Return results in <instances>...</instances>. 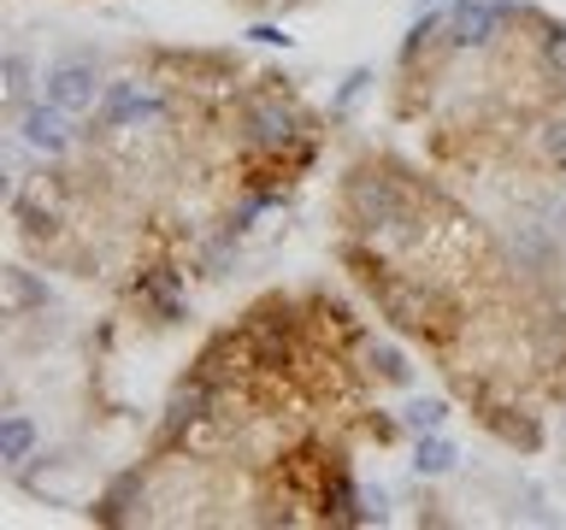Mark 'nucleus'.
Instances as JSON below:
<instances>
[{"instance_id":"nucleus-17","label":"nucleus","mask_w":566,"mask_h":530,"mask_svg":"<svg viewBox=\"0 0 566 530\" xmlns=\"http://www.w3.org/2000/svg\"><path fill=\"white\" fill-rule=\"evenodd\" d=\"M560 431H566V418H560Z\"/></svg>"},{"instance_id":"nucleus-10","label":"nucleus","mask_w":566,"mask_h":530,"mask_svg":"<svg viewBox=\"0 0 566 530\" xmlns=\"http://www.w3.org/2000/svg\"><path fill=\"white\" fill-rule=\"evenodd\" d=\"M442 418H449V401H437V395L407 401V413H401V424H407L413 436H424V431H442Z\"/></svg>"},{"instance_id":"nucleus-11","label":"nucleus","mask_w":566,"mask_h":530,"mask_svg":"<svg viewBox=\"0 0 566 530\" xmlns=\"http://www.w3.org/2000/svg\"><path fill=\"white\" fill-rule=\"evenodd\" d=\"M366 365L378 371L384 383H407V365H401V353H396V348H384V342H371V348H366Z\"/></svg>"},{"instance_id":"nucleus-2","label":"nucleus","mask_w":566,"mask_h":530,"mask_svg":"<svg viewBox=\"0 0 566 530\" xmlns=\"http://www.w3.org/2000/svg\"><path fill=\"white\" fill-rule=\"evenodd\" d=\"M242 130H248V141H254L260 153H290V148H301V130H307V118H301V106L290 100V95H277V88H265V95L242 113Z\"/></svg>"},{"instance_id":"nucleus-6","label":"nucleus","mask_w":566,"mask_h":530,"mask_svg":"<svg viewBox=\"0 0 566 530\" xmlns=\"http://www.w3.org/2000/svg\"><path fill=\"white\" fill-rule=\"evenodd\" d=\"M136 300H142V307H148V312L159 318V325H171V318H184V277L159 265V272L136 277Z\"/></svg>"},{"instance_id":"nucleus-3","label":"nucleus","mask_w":566,"mask_h":530,"mask_svg":"<svg viewBox=\"0 0 566 530\" xmlns=\"http://www.w3.org/2000/svg\"><path fill=\"white\" fill-rule=\"evenodd\" d=\"M101 65L88 60V53H71V60L48 65L42 71V100L65 106V113H88V106H101Z\"/></svg>"},{"instance_id":"nucleus-9","label":"nucleus","mask_w":566,"mask_h":530,"mask_svg":"<svg viewBox=\"0 0 566 530\" xmlns=\"http://www.w3.org/2000/svg\"><path fill=\"white\" fill-rule=\"evenodd\" d=\"M460 466V448L449 436H437V431H424L419 442H413V471L419 477H449Z\"/></svg>"},{"instance_id":"nucleus-1","label":"nucleus","mask_w":566,"mask_h":530,"mask_svg":"<svg viewBox=\"0 0 566 530\" xmlns=\"http://www.w3.org/2000/svg\"><path fill=\"white\" fill-rule=\"evenodd\" d=\"M343 206H348L354 230H366V236H384V230H407V224H413V201H407V189L396 183V177L371 171V166H360L348 177Z\"/></svg>"},{"instance_id":"nucleus-5","label":"nucleus","mask_w":566,"mask_h":530,"mask_svg":"<svg viewBox=\"0 0 566 530\" xmlns=\"http://www.w3.org/2000/svg\"><path fill=\"white\" fill-rule=\"evenodd\" d=\"M18 136H24V148H35V153H71L77 148V113H65V106H53V100H30L24 113H18Z\"/></svg>"},{"instance_id":"nucleus-15","label":"nucleus","mask_w":566,"mask_h":530,"mask_svg":"<svg viewBox=\"0 0 566 530\" xmlns=\"http://www.w3.org/2000/svg\"><path fill=\"white\" fill-rule=\"evenodd\" d=\"M248 35H254V42H277V47L290 42V35H283V30H272V24H254V30H248Z\"/></svg>"},{"instance_id":"nucleus-7","label":"nucleus","mask_w":566,"mask_h":530,"mask_svg":"<svg viewBox=\"0 0 566 530\" xmlns=\"http://www.w3.org/2000/svg\"><path fill=\"white\" fill-rule=\"evenodd\" d=\"M142 95H148V83H142V77H113V83H106L101 88V124H106V130H136Z\"/></svg>"},{"instance_id":"nucleus-16","label":"nucleus","mask_w":566,"mask_h":530,"mask_svg":"<svg viewBox=\"0 0 566 530\" xmlns=\"http://www.w3.org/2000/svg\"><path fill=\"white\" fill-rule=\"evenodd\" d=\"M437 7H454V0H437Z\"/></svg>"},{"instance_id":"nucleus-4","label":"nucleus","mask_w":566,"mask_h":530,"mask_svg":"<svg viewBox=\"0 0 566 530\" xmlns=\"http://www.w3.org/2000/svg\"><path fill=\"white\" fill-rule=\"evenodd\" d=\"M507 18H520V7H507V0H454L449 7V47L484 53L502 35Z\"/></svg>"},{"instance_id":"nucleus-14","label":"nucleus","mask_w":566,"mask_h":530,"mask_svg":"<svg viewBox=\"0 0 566 530\" xmlns=\"http://www.w3.org/2000/svg\"><path fill=\"white\" fill-rule=\"evenodd\" d=\"M543 153H548V159H560V166H566V118L543 124Z\"/></svg>"},{"instance_id":"nucleus-12","label":"nucleus","mask_w":566,"mask_h":530,"mask_svg":"<svg viewBox=\"0 0 566 530\" xmlns=\"http://www.w3.org/2000/svg\"><path fill=\"white\" fill-rule=\"evenodd\" d=\"M24 88H30V65H24V53H7V100H12V106H24Z\"/></svg>"},{"instance_id":"nucleus-13","label":"nucleus","mask_w":566,"mask_h":530,"mask_svg":"<svg viewBox=\"0 0 566 530\" xmlns=\"http://www.w3.org/2000/svg\"><path fill=\"white\" fill-rule=\"evenodd\" d=\"M543 60L560 71V83H566V24H548V35H543Z\"/></svg>"},{"instance_id":"nucleus-8","label":"nucleus","mask_w":566,"mask_h":530,"mask_svg":"<svg viewBox=\"0 0 566 530\" xmlns=\"http://www.w3.org/2000/svg\"><path fill=\"white\" fill-rule=\"evenodd\" d=\"M35 442H42V431H35V418H24V413H7L0 418V459L18 471L24 459L35 454Z\"/></svg>"}]
</instances>
